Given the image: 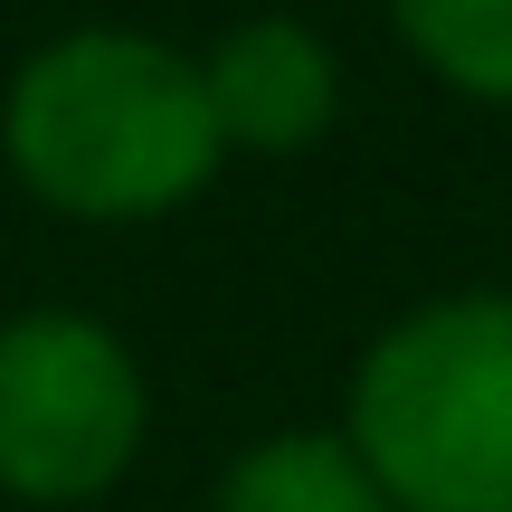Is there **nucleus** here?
Masks as SVG:
<instances>
[{"label":"nucleus","instance_id":"obj_5","mask_svg":"<svg viewBox=\"0 0 512 512\" xmlns=\"http://www.w3.org/2000/svg\"><path fill=\"white\" fill-rule=\"evenodd\" d=\"M209 512H399L342 427H275L228 456Z\"/></svg>","mask_w":512,"mask_h":512},{"label":"nucleus","instance_id":"obj_3","mask_svg":"<svg viewBox=\"0 0 512 512\" xmlns=\"http://www.w3.org/2000/svg\"><path fill=\"white\" fill-rule=\"evenodd\" d=\"M152 427L143 361L114 323L38 304L0 323V494L67 512L133 475Z\"/></svg>","mask_w":512,"mask_h":512},{"label":"nucleus","instance_id":"obj_4","mask_svg":"<svg viewBox=\"0 0 512 512\" xmlns=\"http://www.w3.org/2000/svg\"><path fill=\"white\" fill-rule=\"evenodd\" d=\"M200 95H209V124H219V152L294 162L342 124V57H332V38L313 19L256 10L209 38Z\"/></svg>","mask_w":512,"mask_h":512},{"label":"nucleus","instance_id":"obj_2","mask_svg":"<svg viewBox=\"0 0 512 512\" xmlns=\"http://www.w3.org/2000/svg\"><path fill=\"white\" fill-rule=\"evenodd\" d=\"M342 437L399 512H512V294H427L361 351Z\"/></svg>","mask_w":512,"mask_h":512},{"label":"nucleus","instance_id":"obj_1","mask_svg":"<svg viewBox=\"0 0 512 512\" xmlns=\"http://www.w3.org/2000/svg\"><path fill=\"white\" fill-rule=\"evenodd\" d=\"M0 162L57 219L143 228L200 200L228 152L190 48L152 29H67L0 86Z\"/></svg>","mask_w":512,"mask_h":512},{"label":"nucleus","instance_id":"obj_6","mask_svg":"<svg viewBox=\"0 0 512 512\" xmlns=\"http://www.w3.org/2000/svg\"><path fill=\"white\" fill-rule=\"evenodd\" d=\"M389 29L437 86L512 114V0H389Z\"/></svg>","mask_w":512,"mask_h":512}]
</instances>
